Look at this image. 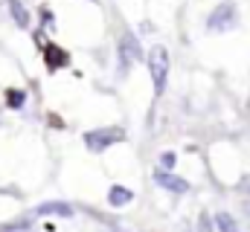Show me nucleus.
I'll list each match as a JSON object with an SVG mask.
<instances>
[{
	"label": "nucleus",
	"mask_w": 250,
	"mask_h": 232,
	"mask_svg": "<svg viewBox=\"0 0 250 232\" xmlns=\"http://www.w3.org/2000/svg\"><path fill=\"white\" fill-rule=\"evenodd\" d=\"M215 224H218L221 232H239V224H236V218H233L230 212H218V215H215Z\"/></svg>",
	"instance_id": "9"
},
{
	"label": "nucleus",
	"mask_w": 250,
	"mask_h": 232,
	"mask_svg": "<svg viewBox=\"0 0 250 232\" xmlns=\"http://www.w3.org/2000/svg\"><path fill=\"white\" fill-rule=\"evenodd\" d=\"M9 12H12V18H15V23L18 26H29V15H26V9L21 6V0H9Z\"/></svg>",
	"instance_id": "8"
},
{
	"label": "nucleus",
	"mask_w": 250,
	"mask_h": 232,
	"mask_svg": "<svg viewBox=\"0 0 250 232\" xmlns=\"http://www.w3.org/2000/svg\"><path fill=\"white\" fill-rule=\"evenodd\" d=\"M123 139H125V134L120 128H102V131H87L84 134V142H87L90 151H105L108 145L123 142Z\"/></svg>",
	"instance_id": "3"
},
{
	"label": "nucleus",
	"mask_w": 250,
	"mask_h": 232,
	"mask_svg": "<svg viewBox=\"0 0 250 232\" xmlns=\"http://www.w3.org/2000/svg\"><path fill=\"white\" fill-rule=\"evenodd\" d=\"M23 99H26L23 90H9V93H6V105H9V108H21Z\"/></svg>",
	"instance_id": "11"
},
{
	"label": "nucleus",
	"mask_w": 250,
	"mask_h": 232,
	"mask_svg": "<svg viewBox=\"0 0 250 232\" xmlns=\"http://www.w3.org/2000/svg\"><path fill=\"white\" fill-rule=\"evenodd\" d=\"M38 215H73V209L67 203H44L38 209Z\"/></svg>",
	"instance_id": "10"
},
{
	"label": "nucleus",
	"mask_w": 250,
	"mask_h": 232,
	"mask_svg": "<svg viewBox=\"0 0 250 232\" xmlns=\"http://www.w3.org/2000/svg\"><path fill=\"white\" fill-rule=\"evenodd\" d=\"M175 160H178V157H175L172 151H166V154L160 157V163H163V169H175Z\"/></svg>",
	"instance_id": "12"
},
{
	"label": "nucleus",
	"mask_w": 250,
	"mask_h": 232,
	"mask_svg": "<svg viewBox=\"0 0 250 232\" xmlns=\"http://www.w3.org/2000/svg\"><path fill=\"white\" fill-rule=\"evenodd\" d=\"M169 70H172V58L166 53V47H154V50L148 53V73H151V81H154V93H157V96L166 90Z\"/></svg>",
	"instance_id": "1"
},
{
	"label": "nucleus",
	"mask_w": 250,
	"mask_h": 232,
	"mask_svg": "<svg viewBox=\"0 0 250 232\" xmlns=\"http://www.w3.org/2000/svg\"><path fill=\"white\" fill-rule=\"evenodd\" d=\"M242 189H245V192H250V177H245V180H242Z\"/></svg>",
	"instance_id": "13"
},
{
	"label": "nucleus",
	"mask_w": 250,
	"mask_h": 232,
	"mask_svg": "<svg viewBox=\"0 0 250 232\" xmlns=\"http://www.w3.org/2000/svg\"><path fill=\"white\" fill-rule=\"evenodd\" d=\"M108 200H111V206H125V203L134 200V192L125 189V186H114V189L108 192Z\"/></svg>",
	"instance_id": "7"
},
{
	"label": "nucleus",
	"mask_w": 250,
	"mask_h": 232,
	"mask_svg": "<svg viewBox=\"0 0 250 232\" xmlns=\"http://www.w3.org/2000/svg\"><path fill=\"white\" fill-rule=\"evenodd\" d=\"M236 20H239L236 3L227 0V3H218V6L209 12V18H207V29H209V32H227V29L236 26Z\"/></svg>",
	"instance_id": "2"
},
{
	"label": "nucleus",
	"mask_w": 250,
	"mask_h": 232,
	"mask_svg": "<svg viewBox=\"0 0 250 232\" xmlns=\"http://www.w3.org/2000/svg\"><path fill=\"white\" fill-rule=\"evenodd\" d=\"M137 58H140V44L131 32H125L123 41H120V73H128Z\"/></svg>",
	"instance_id": "4"
},
{
	"label": "nucleus",
	"mask_w": 250,
	"mask_h": 232,
	"mask_svg": "<svg viewBox=\"0 0 250 232\" xmlns=\"http://www.w3.org/2000/svg\"><path fill=\"white\" fill-rule=\"evenodd\" d=\"M154 180H157V186H163V189H169V192H178V194H184L189 189L187 180H181V177H175V174H169V172H157Z\"/></svg>",
	"instance_id": "5"
},
{
	"label": "nucleus",
	"mask_w": 250,
	"mask_h": 232,
	"mask_svg": "<svg viewBox=\"0 0 250 232\" xmlns=\"http://www.w3.org/2000/svg\"><path fill=\"white\" fill-rule=\"evenodd\" d=\"M44 58H47V67H50V70H59V67H67V64H70V56L64 53L62 47H56V44L47 47Z\"/></svg>",
	"instance_id": "6"
}]
</instances>
